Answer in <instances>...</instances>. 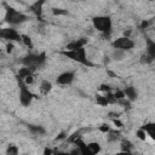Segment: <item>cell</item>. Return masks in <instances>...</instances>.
<instances>
[{"mask_svg": "<svg viewBox=\"0 0 155 155\" xmlns=\"http://www.w3.org/2000/svg\"><path fill=\"white\" fill-rule=\"evenodd\" d=\"M133 150V144L128 139H122L120 143V151H132Z\"/></svg>", "mask_w": 155, "mask_h": 155, "instance_id": "19", "label": "cell"}, {"mask_svg": "<svg viewBox=\"0 0 155 155\" xmlns=\"http://www.w3.org/2000/svg\"><path fill=\"white\" fill-rule=\"evenodd\" d=\"M122 91H124L125 98L128 102H133V101H136L138 98V91L133 86H126V87L122 88Z\"/></svg>", "mask_w": 155, "mask_h": 155, "instance_id": "11", "label": "cell"}, {"mask_svg": "<svg viewBox=\"0 0 155 155\" xmlns=\"http://www.w3.org/2000/svg\"><path fill=\"white\" fill-rule=\"evenodd\" d=\"M98 130H99L102 133H108L111 128H110V126H109L108 124H102V125L99 126V128H98Z\"/></svg>", "mask_w": 155, "mask_h": 155, "instance_id": "30", "label": "cell"}, {"mask_svg": "<svg viewBox=\"0 0 155 155\" xmlns=\"http://www.w3.org/2000/svg\"><path fill=\"white\" fill-rule=\"evenodd\" d=\"M140 128L147 133L148 137H150L151 139H155V124L154 122H147L143 126H140Z\"/></svg>", "mask_w": 155, "mask_h": 155, "instance_id": "14", "label": "cell"}, {"mask_svg": "<svg viewBox=\"0 0 155 155\" xmlns=\"http://www.w3.org/2000/svg\"><path fill=\"white\" fill-rule=\"evenodd\" d=\"M17 80V86H18V101L22 107H29L31 105L33 101L36 98V96L33 93V91L27 86L19 78L16 76Z\"/></svg>", "mask_w": 155, "mask_h": 155, "instance_id": "5", "label": "cell"}, {"mask_svg": "<svg viewBox=\"0 0 155 155\" xmlns=\"http://www.w3.org/2000/svg\"><path fill=\"white\" fill-rule=\"evenodd\" d=\"M61 54H63L64 57L81 64V65H85V67H93V63L90 61V58L87 57V52H86V48L82 47V48H78V50H71V51H67V50H63L61 51Z\"/></svg>", "mask_w": 155, "mask_h": 155, "instance_id": "4", "label": "cell"}, {"mask_svg": "<svg viewBox=\"0 0 155 155\" xmlns=\"http://www.w3.org/2000/svg\"><path fill=\"white\" fill-rule=\"evenodd\" d=\"M113 96H114V98H115V101H116V102H117V101L126 99V98H125V94H124L122 88H116V90L113 92Z\"/></svg>", "mask_w": 155, "mask_h": 155, "instance_id": "24", "label": "cell"}, {"mask_svg": "<svg viewBox=\"0 0 155 155\" xmlns=\"http://www.w3.org/2000/svg\"><path fill=\"white\" fill-rule=\"evenodd\" d=\"M19 154V149L16 144H8L5 151V155H18Z\"/></svg>", "mask_w": 155, "mask_h": 155, "instance_id": "22", "label": "cell"}, {"mask_svg": "<svg viewBox=\"0 0 155 155\" xmlns=\"http://www.w3.org/2000/svg\"><path fill=\"white\" fill-rule=\"evenodd\" d=\"M0 40L6 42H21V34L12 27L0 28Z\"/></svg>", "mask_w": 155, "mask_h": 155, "instance_id": "7", "label": "cell"}, {"mask_svg": "<svg viewBox=\"0 0 155 155\" xmlns=\"http://www.w3.org/2000/svg\"><path fill=\"white\" fill-rule=\"evenodd\" d=\"M34 80H35V78H34V74L33 75H29V76H27L24 80H22L27 86H29V85H31V84H34Z\"/></svg>", "mask_w": 155, "mask_h": 155, "instance_id": "29", "label": "cell"}, {"mask_svg": "<svg viewBox=\"0 0 155 155\" xmlns=\"http://www.w3.org/2000/svg\"><path fill=\"white\" fill-rule=\"evenodd\" d=\"M145 53L149 54L150 57L155 58V41L153 39H147V50H145Z\"/></svg>", "mask_w": 155, "mask_h": 155, "instance_id": "16", "label": "cell"}, {"mask_svg": "<svg viewBox=\"0 0 155 155\" xmlns=\"http://www.w3.org/2000/svg\"><path fill=\"white\" fill-rule=\"evenodd\" d=\"M115 155H134L133 151H117Z\"/></svg>", "mask_w": 155, "mask_h": 155, "instance_id": "38", "label": "cell"}, {"mask_svg": "<svg viewBox=\"0 0 155 155\" xmlns=\"http://www.w3.org/2000/svg\"><path fill=\"white\" fill-rule=\"evenodd\" d=\"M153 62H154V58L150 57L149 54L143 53V54L140 56V63H142V64H150V63H153Z\"/></svg>", "mask_w": 155, "mask_h": 155, "instance_id": "25", "label": "cell"}, {"mask_svg": "<svg viewBox=\"0 0 155 155\" xmlns=\"http://www.w3.org/2000/svg\"><path fill=\"white\" fill-rule=\"evenodd\" d=\"M120 116V113H109V117L113 120V119H119Z\"/></svg>", "mask_w": 155, "mask_h": 155, "instance_id": "37", "label": "cell"}, {"mask_svg": "<svg viewBox=\"0 0 155 155\" xmlns=\"http://www.w3.org/2000/svg\"><path fill=\"white\" fill-rule=\"evenodd\" d=\"M113 124H114V125H115V127H117V128H121V127L124 126L122 121H120L119 119H113Z\"/></svg>", "mask_w": 155, "mask_h": 155, "instance_id": "35", "label": "cell"}, {"mask_svg": "<svg viewBox=\"0 0 155 155\" xmlns=\"http://www.w3.org/2000/svg\"><path fill=\"white\" fill-rule=\"evenodd\" d=\"M46 61H47L46 53L45 52H39V53H28V54H25L22 58L21 63H22V67H25V68L30 69L31 71H35V70L42 68L46 64Z\"/></svg>", "mask_w": 155, "mask_h": 155, "instance_id": "2", "label": "cell"}, {"mask_svg": "<svg viewBox=\"0 0 155 155\" xmlns=\"http://www.w3.org/2000/svg\"><path fill=\"white\" fill-rule=\"evenodd\" d=\"M4 7H5V16H4V21L5 23H7L10 27H16V25H21L23 23H25L27 21H29V16L27 13H24L21 10L15 8L13 6H11L7 2H4Z\"/></svg>", "mask_w": 155, "mask_h": 155, "instance_id": "1", "label": "cell"}, {"mask_svg": "<svg viewBox=\"0 0 155 155\" xmlns=\"http://www.w3.org/2000/svg\"><path fill=\"white\" fill-rule=\"evenodd\" d=\"M149 24H150L149 21H143V22L140 23V25H139V29H140V30H144V29H147V28L149 27Z\"/></svg>", "mask_w": 155, "mask_h": 155, "instance_id": "34", "label": "cell"}, {"mask_svg": "<svg viewBox=\"0 0 155 155\" xmlns=\"http://www.w3.org/2000/svg\"><path fill=\"white\" fill-rule=\"evenodd\" d=\"M52 90V82L46 80V79H42L39 84V91L41 94H48V92H51Z\"/></svg>", "mask_w": 155, "mask_h": 155, "instance_id": "13", "label": "cell"}, {"mask_svg": "<svg viewBox=\"0 0 155 155\" xmlns=\"http://www.w3.org/2000/svg\"><path fill=\"white\" fill-rule=\"evenodd\" d=\"M53 153H54V150H53L52 148L46 147V148L44 149V155H53Z\"/></svg>", "mask_w": 155, "mask_h": 155, "instance_id": "36", "label": "cell"}, {"mask_svg": "<svg viewBox=\"0 0 155 155\" xmlns=\"http://www.w3.org/2000/svg\"><path fill=\"white\" fill-rule=\"evenodd\" d=\"M45 5V1L44 0H38V1H34L33 4L29 5V11L36 16V17H40L42 15V6Z\"/></svg>", "mask_w": 155, "mask_h": 155, "instance_id": "10", "label": "cell"}, {"mask_svg": "<svg viewBox=\"0 0 155 155\" xmlns=\"http://www.w3.org/2000/svg\"><path fill=\"white\" fill-rule=\"evenodd\" d=\"M92 25L97 31L102 33L105 36H109L113 31V19L107 15L94 16L92 18Z\"/></svg>", "mask_w": 155, "mask_h": 155, "instance_id": "3", "label": "cell"}, {"mask_svg": "<svg viewBox=\"0 0 155 155\" xmlns=\"http://www.w3.org/2000/svg\"><path fill=\"white\" fill-rule=\"evenodd\" d=\"M75 80V71L74 70H67L61 73L56 78V84L59 86H69L74 82Z\"/></svg>", "mask_w": 155, "mask_h": 155, "instance_id": "8", "label": "cell"}, {"mask_svg": "<svg viewBox=\"0 0 155 155\" xmlns=\"http://www.w3.org/2000/svg\"><path fill=\"white\" fill-rule=\"evenodd\" d=\"M5 47H6V52L7 53H12L13 52V48H15V44L13 42H6Z\"/></svg>", "mask_w": 155, "mask_h": 155, "instance_id": "32", "label": "cell"}, {"mask_svg": "<svg viewBox=\"0 0 155 155\" xmlns=\"http://www.w3.org/2000/svg\"><path fill=\"white\" fill-rule=\"evenodd\" d=\"M33 74H34V71H31L30 69H28V68H25V67H22V68H19V69H18L17 78H19L21 80H24L27 76L33 75Z\"/></svg>", "mask_w": 155, "mask_h": 155, "instance_id": "20", "label": "cell"}, {"mask_svg": "<svg viewBox=\"0 0 155 155\" xmlns=\"http://www.w3.org/2000/svg\"><path fill=\"white\" fill-rule=\"evenodd\" d=\"M99 91H102V92H104V93H108V92H111V88H110L109 85L102 84V85L99 86Z\"/></svg>", "mask_w": 155, "mask_h": 155, "instance_id": "31", "label": "cell"}, {"mask_svg": "<svg viewBox=\"0 0 155 155\" xmlns=\"http://www.w3.org/2000/svg\"><path fill=\"white\" fill-rule=\"evenodd\" d=\"M136 137H137L139 140H143V142H144V140H147V137H148V136H147V133L139 127V128L137 130V132H136Z\"/></svg>", "mask_w": 155, "mask_h": 155, "instance_id": "26", "label": "cell"}, {"mask_svg": "<svg viewBox=\"0 0 155 155\" xmlns=\"http://www.w3.org/2000/svg\"><path fill=\"white\" fill-rule=\"evenodd\" d=\"M52 13L54 16H59V15H68V10H64V8H52Z\"/></svg>", "mask_w": 155, "mask_h": 155, "instance_id": "28", "label": "cell"}, {"mask_svg": "<svg viewBox=\"0 0 155 155\" xmlns=\"http://www.w3.org/2000/svg\"><path fill=\"white\" fill-rule=\"evenodd\" d=\"M67 137H68L67 132H61V133L56 137V140H63V139H67Z\"/></svg>", "mask_w": 155, "mask_h": 155, "instance_id": "33", "label": "cell"}, {"mask_svg": "<svg viewBox=\"0 0 155 155\" xmlns=\"http://www.w3.org/2000/svg\"><path fill=\"white\" fill-rule=\"evenodd\" d=\"M107 138H108V142H110V143L116 142L120 138V132L119 131H115V130H110L107 133Z\"/></svg>", "mask_w": 155, "mask_h": 155, "instance_id": "21", "label": "cell"}, {"mask_svg": "<svg viewBox=\"0 0 155 155\" xmlns=\"http://www.w3.org/2000/svg\"><path fill=\"white\" fill-rule=\"evenodd\" d=\"M113 57H114V59L120 61V59H122V58L125 57V52L119 51V50H114V52H113Z\"/></svg>", "mask_w": 155, "mask_h": 155, "instance_id": "27", "label": "cell"}, {"mask_svg": "<svg viewBox=\"0 0 155 155\" xmlns=\"http://www.w3.org/2000/svg\"><path fill=\"white\" fill-rule=\"evenodd\" d=\"M21 44H23L29 50H33L34 48V44H33V40L28 35V34H21Z\"/></svg>", "mask_w": 155, "mask_h": 155, "instance_id": "17", "label": "cell"}, {"mask_svg": "<svg viewBox=\"0 0 155 155\" xmlns=\"http://www.w3.org/2000/svg\"><path fill=\"white\" fill-rule=\"evenodd\" d=\"M88 40L86 38H79V39H75V40H71L70 42H68L65 45V48L67 51H71V50H78V48H82L87 45Z\"/></svg>", "mask_w": 155, "mask_h": 155, "instance_id": "9", "label": "cell"}, {"mask_svg": "<svg viewBox=\"0 0 155 155\" xmlns=\"http://www.w3.org/2000/svg\"><path fill=\"white\" fill-rule=\"evenodd\" d=\"M28 130H29V132H30L31 134H34V136H44V134L46 133L45 127L41 126V125H29V126H28Z\"/></svg>", "mask_w": 155, "mask_h": 155, "instance_id": "15", "label": "cell"}, {"mask_svg": "<svg viewBox=\"0 0 155 155\" xmlns=\"http://www.w3.org/2000/svg\"><path fill=\"white\" fill-rule=\"evenodd\" d=\"M111 46L114 50H119L122 52L126 51H131L134 47V41L131 38H126V36H119L116 39H114L111 41Z\"/></svg>", "mask_w": 155, "mask_h": 155, "instance_id": "6", "label": "cell"}, {"mask_svg": "<svg viewBox=\"0 0 155 155\" xmlns=\"http://www.w3.org/2000/svg\"><path fill=\"white\" fill-rule=\"evenodd\" d=\"M74 144L79 148V150H80V155H93V154L91 153V150L87 148V144L84 142L82 138H78V139L74 142Z\"/></svg>", "mask_w": 155, "mask_h": 155, "instance_id": "12", "label": "cell"}, {"mask_svg": "<svg viewBox=\"0 0 155 155\" xmlns=\"http://www.w3.org/2000/svg\"><path fill=\"white\" fill-rule=\"evenodd\" d=\"M96 103L101 107H107L109 105V102L104 94H96Z\"/></svg>", "mask_w": 155, "mask_h": 155, "instance_id": "23", "label": "cell"}, {"mask_svg": "<svg viewBox=\"0 0 155 155\" xmlns=\"http://www.w3.org/2000/svg\"><path fill=\"white\" fill-rule=\"evenodd\" d=\"M86 144H87V148L91 150V153L93 155H98L102 151V147L98 142H90V143H86Z\"/></svg>", "mask_w": 155, "mask_h": 155, "instance_id": "18", "label": "cell"}]
</instances>
